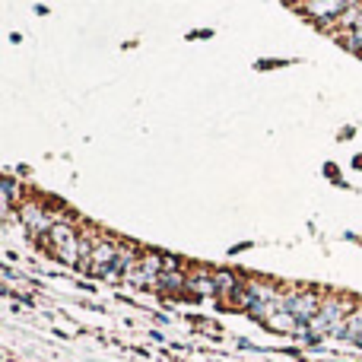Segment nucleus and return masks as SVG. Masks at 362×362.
<instances>
[{
  "label": "nucleus",
  "instance_id": "f257e3e1",
  "mask_svg": "<svg viewBox=\"0 0 362 362\" xmlns=\"http://www.w3.org/2000/svg\"><path fill=\"white\" fill-rule=\"evenodd\" d=\"M283 308H286L296 321L312 325V318L321 312V302H318V296H312V293H293V296H286V299H283Z\"/></svg>",
  "mask_w": 362,
  "mask_h": 362
},
{
  "label": "nucleus",
  "instance_id": "f03ea898",
  "mask_svg": "<svg viewBox=\"0 0 362 362\" xmlns=\"http://www.w3.org/2000/svg\"><path fill=\"white\" fill-rule=\"evenodd\" d=\"M344 325L346 321H344V305H340V302H325L321 312L312 318L315 334H340Z\"/></svg>",
  "mask_w": 362,
  "mask_h": 362
},
{
  "label": "nucleus",
  "instance_id": "7ed1b4c3",
  "mask_svg": "<svg viewBox=\"0 0 362 362\" xmlns=\"http://www.w3.org/2000/svg\"><path fill=\"white\" fill-rule=\"evenodd\" d=\"M23 223H25V229L29 232H35V235H45L48 232L51 235V229H54V223L48 219V213L42 210V206H23Z\"/></svg>",
  "mask_w": 362,
  "mask_h": 362
},
{
  "label": "nucleus",
  "instance_id": "20e7f679",
  "mask_svg": "<svg viewBox=\"0 0 362 362\" xmlns=\"http://www.w3.org/2000/svg\"><path fill=\"white\" fill-rule=\"evenodd\" d=\"M302 10L312 19H318V23H337V19L350 10V4H305Z\"/></svg>",
  "mask_w": 362,
  "mask_h": 362
},
{
  "label": "nucleus",
  "instance_id": "39448f33",
  "mask_svg": "<svg viewBox=\"0 0 362 362\" xmlns=\"http://www.w3.org/2000/svg\"><path fill=\"white\" fill-rule=\"evenodd\" d=\"M340 337L362 344V315H350V318H346V325H344V331H340Z\"/></svg>",
  "mask_w": 362,
  "mask_h": 362
},
{
  "label": "nucleus",
  "instance_id": "423d86ee",
  "mask_svg": "<svg viewBox=\"0 0 362 362\" xmlns=\"http://www.w3.org/2000/svg\"><path fill=\"white\" fill-rule=\"evenodd\" d=\"M213 283H216V293L219 296H235L238 293V283L232 280V276H226V274H216V276H213Z\"/></svg>",
  "mask_w": 362,
  "mask_h": 362
},
{
  "label": "nucleus",
  "instance_id": "0eeeda50",
  "mask_svg": "<svg viewBox=\"0 0 362 362\" xmlns=\"http://www.w3.org/2000/svg\"><path fill=\"white\" fill-rule=\"evenodd\" d=\"M346 45H350L353 51H356V54H362V29H356V32H346Z\"/></svg>",
  "mask_w": 362,
  "mask_h": 362
}]
</instances>
